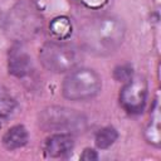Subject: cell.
Wrapping results in <instances>:
<instances>
[{"label":"cell","mask_w":161,"mask_h":161,"mask_svg":"<svg viewBox=\"0 0 161 161\" xmlns=\"http://www.w3.org/2000/svg\"><path fill=\"white\" fill-rule=\"evenodd\" d=\"M126 28L121 19L101 15L88 19L79 29L82 48L96 55H108L116 52L125 39Z\"/></svg>","instance_id":"cell-1"},{"label":"cell","mask_w":161,"mask_h":161,"mask_svg":"<svg viewBox=\"0 0 161 161\" xmlns=\"http://www.w3.org/2000/svg\"><path fill=\"white\" fill-rule=\"evenodd\" d=\"M43 18L31 0H20L8 13L4 20V29L9 38L23 43L34 38L42 31Z\"/></svg>","instance_id":"cell-2"},{"label":"cell","mask_w":161,"mask_h":161,"mask_svg":"<svg viewBox=\"0 0 161 161\" xmlns=\"http://www.w3.org/2000/svg\"><path fill=\"white\" fill-rule=\"evenodd\" d=\"M39 59L47 70L53 73H65L79 65L82 54L74 44L58 40L45 43L40 48Z\"/></svg>","instance_id":"cell-3"},{"label":"cell","mask_w":161,"mask_h":161,"mask_svg":"<svg viewBox=\"0 0 161 161\" xmlns=\"http://www.w3.org/2000/svg\"><path fill=\"white\" fill-rule=\"evenodd\" d=\"M39 126L48 132L80 133L87 128V117L72 108L50 106L39 113Z\"/></svg>","instance_id":"cell-4"},{"label":"cell","mask_w":161,"mask_h":161,"mask_svg":"<svg viewBox=\"0 0 161 161\" xmlns=\"http://www.w3.org/2000/svg\"><path fill=\"white\" fill-rule=\"evenodd\" d=\"M102 87L99 74L89 68H75L63 80L62 93L64 98L79 102L94 98Z\"/></svg>","instance_id":"cell-5"},{"label":"cell","mask_w":161,"mask_h":161,"mask_svg":"<svg viewBox=\"0 0 161 161\" xmlns=\"http://www.w3.org/2000/svg\"><path fill=\"white\" fill-rule=\"evenodd\" d=\"M147 83L142 78H131L121 91L119 102L128 113H140L145 108Z\"/></svg>","instance_id":"cell-6"},{"label":"cell","mask_w":161,"mask_h":161,"mask_svg":"<svg viewBox=\"0 0 161 161\" xmlns=\"http://www.w3.org/2000/svg\"><path fill=\"white\" fill-rule=\"evenodd\" d=\"M8 68H9V73L16 78H24L31 73L33 62L30 55L21 47V43L15 44L9 50Z\"/></svg>","instance_id":"cell-7"},{"label":"cell","mask_w":161,"mask_h":161,"mask_svg":"<svg viewBox=\"0 0 161 161\" xmlns=\"http://www.w3.org/2000/svg\"><path fill=\"white\" fill-rule=\"evenodd\" d=\"M74 147V138L70 133L57 132L44 142V153L52 158H59L69 155Z\"/></svg>","instance_id":"cell-8"},{"label":"cell","mask_w":161,"mask_h":161,"mask_svg":"<svg viewBox=\"0 0 161 161\" xmlns=\"http://www.w3.org/2000/svg\"><path fill=\"white\" fill-rule=\"evenodd\" d=\"M29 138L28 131L24 126L21 125H16L10 127L3 136V145L6 150H18L23 146L26 145Z\"/></svg>","instance_id":"cell-9"},{"label":"cell","mask_w":161,"mask_h":161,"mask_svg":"<svg viewBox=\"0 0 161 161\" xmlns=\"http://www.w3.org/2000/svg\"><path fill=\"white\" fill-rule=\"evenodd\" d=\"M49 30L57 40H65L72 34V24L67 16H57L49 24Z\"/></svg>","instance_id":"cell-10"},{"label":"cell","mask_w":161,"mask_h":161,"mask_svg":"<svg viewBox=\"0 0 161 161\" xmlns=\"http://www.w3.org/2000/svg\"><path fill=\"white\" fill-rule=\"evenodd\" d=\"M117 137H118V133L113 127H104L97 132L94 142L98 148L104 150V148L111 147L116 142Z\"/></svg>","instance_id":"cell-11"},{"label":"cell","mask_w":161,"mask_h":161,"mask_svg":"<svg viewBox=\"0 0 161 161\" xmlns=\"http://www.w3.org/2000/svg\"><path fill=\"white\" fill-rule=\"evenodd\" d=\"M16 107L18 104L11 94L4 87H0V117L6 119L8 117L13 116L16 111Z\"/></svg>","instance_id":"cell-12"},{"label":"cell","mask_w":161,"mask_h":161,"mask_svg":"<svg viewBox=\"0 0 161 161\" xmlns=\"http://www.w3.org/2000/svg\"><path fill=\"white\" fill-rule=\"evenodd\" d=\"M146 138L150 143L155 145V146H160V141H161V136H160V114H158V109L156 108L153 111V114L151 117V121L146 128Z\"/></svg>","instance_id":"cell-13"},{"label":"cell","mask_w":161,"mask_h":161,"mask_svg":"<svg viewBox=\"0 0 161 161\" xmlns=\"http://www.w3.org/2000/svg\"><path fill=\"white\" fill-rule=\"evenodd\" d=\"M114 78L117 80L122 82H128L132 78V69L128 65H122L114 69Z\"/></svg>","instance_id":"cell-14"},{"label":"cell","mask_w":161,"mask_h":161,"mask_svg":"<svg viewBox=\"0 0 161 161\" xmlns=\"http://www.w3.org/2000/svg\"><path fill=\"white\" fill-rule=\"evenodd\" d=\"M74 1L87 9H91V10L101 9L108 3V0H74Z\"/></svg>","instance_id":"cell-15"},{"label":"cell","mask_w":161,"mask_h":161,"mask_svg":"<svg viewBox=\"0 0 161 161\" xmlns=\"http://www.w3.org/2000/svg\"><path fill=\"white\" fill-rule=\"evenodd\" d=\"M80 158L84 160V161H96V160L98 158V155H97V152H96L94 150H92V148H86V150L83 151Z\"/></svg>","instance_id":"cell-16"},{"label":"cell","mask_w":161,"mask_h":161,"mask_svg":"<svg viewBox=\"0 0 161 161\" xmlns=\"http://www.w3.org/2000/svg\"><path fill=\"white\" fill-rule=\"evenodd\" d=\"M4 119H5V118L0 117V128H1V126H3V122H4Z\"/></svg>","instance_id":"cell-17"}]
</instances>
